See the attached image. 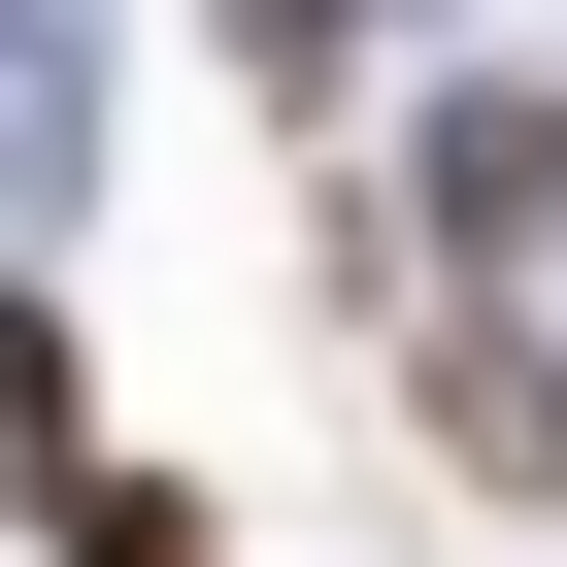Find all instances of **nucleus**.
Masks as SVG:
<instances>
[{
    "label": "nucleus",
    "instance_id": "1",
    "mask_svg": "<svg viewBox=\"0 0 567 567\" xmlns=\"http://www.w3.org/2000/svg\"><path fill=\"white\" fill-rule=\"evenodd\" d=\"M534 200H567V101L467 68V101H434V267H534Z\"/></svg>",
    "mask_w": 567,
    "mask_h": 567
},
{
    "label": "nucleus",
    "instance_id": "2",
    "mask_svg": "<svg viewBox=\"0 0 567 567\" xmlns=\"http://www.w3.org/2000/svg\"><path fill=\"white\" fill-rule=\"evenodd\" d=\"M68 567H200V501L167 467H68Z\"/></svg>",
    "mask_w": 567,
    "mask_h": 567
},
{
    "label": "nucleus",
    "instance_id": "3",
    "mask_svg": "<svg viewBox=\"0 0 567 567\" xmlns=\"http://www.w3.org/2000/svg\"><path fill=\"white\" fill-rule=\"evenodd\" d=\"M467 434H501V501L567 534V368H467Z\"/></svg>",
    "mask_w": 567,
    "mask_h": 567
},
{
    "label": "nucleus",
    "instance_id": "4",
    "mask_svg": "<svg viewBox=\"0 0 567 567\" xmlns=\"http://www.w3.org/2000/svg\"><path fill=\"white\" fill-rule=\"evenodd\" d=\"M234 68H267V101H334V68H368V0H234Z\"/></svg>",
    "mask_w": 567,
    "mask_h": 567
}]
</instances>
